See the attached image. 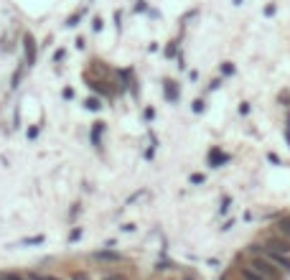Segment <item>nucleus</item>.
Listing matches in <instances>:
<instances>
[{
  "mask_svg": "<svg viewBox=\"0 0 290 280\" xmlns=\"http://www.w3.org/2000/svg\"><path fill=\"white\" fill-rule=\"evenodd\" d=\"M250 255H265L270 262H275L282 272H290V255L285 252H277V250H270L265 245H250Z\"/></svg>",
  "mask_w": 290,
  "mask_h": 280,
  "instance_id": "obj_1",
  "label": "nucleus"
},
{
  "mask_svg": "<svg viewBox=\"0 0 290 280\" xmlns=\"http://www.w3.org/2000/svg\"><path fill=\"white\" fill-rule=\"evenodd\" d=\"M250 265H252L255 270H260L267 280H282V275H285V272H282L275 262H270L265 255H250Z\"/></svg>",
  "mask_w": 290,
  "mask_h": 280,
  "instance_id": "obj_2",
  "label": "nucleus"
},
{
  "mask_svg": "<svg viewBox=\"0 0 290 280\" xmlns=\"http://www.w3.org/2000/svg\"><path fill=\"white\" fill-rule=\"evenodd\" d=\"M265 247H270V250H277V252H285V255H290V239H285L280 232H270L267 237H265Z\"/></svg>",
  "mask_w": 290,
  "mask_h": 280,
  "instance_id": "obj_3",
  "label": "nucleus"
},
{
  "mask_svg": "<svg viewBox=\"0 0 290 280\" xmlns=\"http://www.w3.org/2000/svg\"><path fill=\"white\" fill-rule=\"evenodd\" d=\"M23 54H26V66L36 64V38L31 33H23Z\"/></svg>",
  "mask_w": 290,
  "mask_h": 280,
  "instance_id": "obj_4",
  "label": "nucleus"
},
{
  "mask_svg": "<svg viewBox=\"0 0 290 280\" xmlns=\"http://www.w3.org/2000/svg\"><path fill=\"white\" fill-rule=\"evenodd\" d=\"M239 277H242V280H267V277H265V275H262L260 270H255V267H252L250 262L239 267Z\"/></svg>",
  "mask_w": 290,
  "mask_h": 280,
  "instance_id": "obj_5",
  "label": "nucleus"
},
{
  "mask_svg": "<svg viewBox=\"0 0 290 280\" xmlns=\"http://www.w3.org/2000/svg\"><path fill=\"white\" fill-rule=\"evenodd\" d=\"M94 257H97V260H105V262H120V260H122V255H117V252H110V250L94 252Z\"/></svg>",
  "mask_w": 290,
  "mask_h": 280,
  "instance_id": "obj_6",
  "label": "nucleus"
},
{
  "mask_svg": "<svg viewBox=\"0 0 290 280\" xmlns=\"http://www.w3.org/2000/svg\"><path fill=\"white\" fill-rule=\"evenodd\" d=\"M277 232H280L285 239H290V217H282V219L277 222Z\"/></svg>",
  "mask_w": 290,
  "mask_h": 280,
  "instance_id": "obj_7",
  "label": "nucleus"
},
{
  "mask_svg": "<svg viewBox=\"0 0 290 280\" xmlns=\"http://www.w3.org/2000/svg\"><path fill=\"white\" fill-rule=\"evenodd\" d=\"M102 130H105L102 123H94V125H92V145H94V148H100V135H102Z\"/></svg>",
  "mask_w": 290,
  "mask_h": 280,
  "instance_id": "obj_8",
  "label": "nucleus"
},
{
  "mask_svg": "<svg viewBox=\"0 0 290 280\" xmlns=\"http://www.w3.org/2000/svg\"><path fill=\"white\" fill-rule=\"evenodd\" d=\"M227 161V155H222L219 150H212V155H209V163L212 166H219V163H224Z\"/></svg>",
  "mask_w": 290,
  "mask_h": 280,
  "instance_id": "obj_9",
  "label": "nucleus"
},
{
  "mask_svg": "<svg viewBox=\"0 0 290 280\" xmlns=\"http://www.w3.org/2000/svg\"><path fill=\"white\" fill-rule=\"evenodd\" d=\"M165 97H168V100H176V97H178V89H176L173 82H165Z\"/></svg>",
  "mask_w": 290,
  "mask_h": 280,
  "instance_id": "obj_10",
  "label": "nucleus"
},
{
  "mask_svg": "<svg viewBox=\"0 0 290 280\" xmlns=\"http://www.w3.org/2000/svg\"><path fill=\"white\" fill-rule=\"evenodd\" d=\"M87 110H92V112L102 110V100H97V97H89V100H87Z\"/></svg>",
  "mask_w": 290,
  "mask_h": 280,
  "instance_id": "obj_11",
  "label": "nucleus"
},
{
  "mask_svg": "<svg viewBox=\"0 0 290 280\" xmlns=\"http://www.w3.org/2000/svg\"><path fill=\"white\" fill-rule=\"evenodd\" d=\"M0 280H26V275H21V272H0Z\"/></svg>",
  "mask_w": 290,
  "mask_h": 280,
  "instance_id": "obj_12",
  "label": "nucleus"
},
{
  "mask_svg": "<svg viewBox=\"0 0 290 280\" xmlns=\"http://www.w3.org/2000/svg\"><path fill=\"white\" fill-rule=\"evenodd\" d=\"M102 280H128V275L125 272H107Z\"/></svg>",
  "mask_w": 290,
  "mask_h": 280,
  "instance_id": "obj_13",
  "label": "nucleus"
},
{
  "mask_svg": "<svg viewBox=\"0 0 290 280\" xmlns=\"http://www.w3.org/2000/svg\"><path fill=\"white\" fill-rule=\"evenodd\" d=\"M71 280H92V277H89V272H84V270H76V272H71Z\"/></svg>",
  "mask_w": 290,
  "mask_h": 280,
  "instance_id": "obj_14",
  "label": "nucleus"
},
{
  "mask_svg": "<svg viewBox=\"0 0 290 280\" xmlns=\"http://www.w3.org/2000/svg\"><path fill=\"white\" fill-rule=\"evenodd\" d=\"M21 79H23V66H18V69H16V74H13V87H18V84H21Z\"/></svg>",
  "mask_w": 290,
  "mask_h": 280,
  "instance_id": "obj_15",
  "label": "nucleus"
},
{
  "mask_svg": "<svg viewBox=\"0 0 290 280\" xmlns=\"http://www.w3.org/2000/svg\"><path fill=\"white\" fill-rule=\"evenodd\" d=\"M79 18H81V11H79V13H74V16L69 18V23H66V26H76V21H79Z\"/></svg>",
  "mask_w": 290,
  "mask_h": 280,
  "instance_id": "obj_16",
  "label": "nucleus"
},
{
  "mask_svg": "<svg viewBox=\"0 0 290 280\" xmlns=\"http://www.w3.org/2000/svg\"><path fill=\"white\" fill-rule=\"evenodd\" d=\"M64 56H66V51H64V49H59V51H56V54H54V61H61V59H64Z\"/></svg>",
  "mask_w": 290,
  "mask_h": 280,
  "instance_id": "obj_17",
  "label": "nucleus"
},
{
  "mask_svg": "<svg viewBox=\"0 0 290 280\" xmlns=\"http://www.w3.org/2000/svg\"><path fill=\"white\" fill-rule=\"evenodd\" d=\"M92 28H94V31H102V18H94V23H92Z\"/></svg>",
  "mask_w": 290,
  "mask_h": 280,
  "instance_id": "obj_18",
  "label": "nucleus"
},
{
  "mask_svg": "<svg viewBox=\"0 0 290 280\" xmlns=\"http://www.w3.org/2000/svg\"><path fill=\"white\" fill-rule=\"evenodd\" d=\"M36 135H38V128H36V125H33V128H28V138H31V140H33V138H36Z\"/></svg>",
  "mask_w": 290,
  "mask_h": 280,
  "instance_id": "obj_19",
  "label": "nucleus"
},
{
  "mask_svg": "<svg viewBox=\"0 0 290 280\" xmlns=\"http://www.w3.org/2000/svg\"><path fill=\"white\" fill-rule=\"evenodd\" d=\"M191 183H204V176H199V173H194V176H191Z\"/></svg>",
  "mask_w": 290,
  "mask_h": 280,
  "instance_id": "obj_20",
  "label": "nucleus"
},
{
  "mask_svg": "<svg viewBox=\"0 0 290 280\" xmlns=\"http://www.w3.org/2000/svg\"><path fill=\"white\" fill-rule=\"evenodd\" d=\"M183 280H194V277H183Z\"/></svg>",
  "mask_w": 290,
  "mask_h": 280,
  "instance_id": "obj_21",
  "label": "nucleus"
}]
</instances>
